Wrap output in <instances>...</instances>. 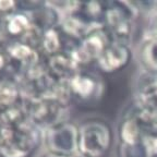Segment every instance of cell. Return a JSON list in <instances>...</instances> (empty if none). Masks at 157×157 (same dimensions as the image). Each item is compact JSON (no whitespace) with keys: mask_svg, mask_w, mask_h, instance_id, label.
<instances>
[{"mask_svg":"<svg viewBox=\"0 0 157 157\" xmlns=\"http://www.w3.org/2000/svg\"><path fill=\"white\" fill-rule=\"evenodd\" d=\"M132 60V50L129 45L111 42L95 62L96 68L105 74H113L127 68Z\"/></svg>","mask_w":157,"mask_h":157,"instance_id":"ba28073f","label":"cell"},{"mask_svg":"<svg viewBox=\"0 0 157 157\" xmlns=\"http://www.w3.org/2000/svg\"><path fill=\"white\" fill-rule=\"evenodd\" d=\"M118 140L120 145H136L143 140V132L134 118L124 113L118 125Z\"/></svg>","mask_w":157,"mask_h":157,"instance_id":"9a60e30c","label":"cell"},{"mask_svg":"<svg viewBox=\"0 0 157 157\" xmlns=\"http://www.w3.org/2000/svg\"><path fill=\"white\" fill-rule=\"evenodd\" d=\"M23 99V93L19 78L12 74H0V108L20 104Z\"/></svg>","mask_w":157,"mask_h":157,"instance_id":"4fadbf2b","label":"cell"},{"mask_svg":"<svg viewBox=\"0 0 157 157\" xmlns=\"http://www.w3.org/2000/svg\"><path fill=\"white\" fill-rule=\"evenodd\" d=\"M43 145L46 153L58 157L78 155V124L63 120L43 131Z\"/></svg>","mask_w":157,"mask_h":157,"instance_id":"3957f363","label":"cell"},{"mask_svg":"<svg viewBox=\"0 0 157 157\" xmlns=\"http://www.w3.org/2000/svg\"><path fill=\"white\" fill-rule=\"evenodd\" d=\"M113 131L101 118H88L78 124V155L106 157L113 146Z\"/></svg>","mask_w":157,"mask_h":157,"instance_id":"6da1fadb","label":"cell"},{"mask_svg":"<svg viewBox=\"0 0 157 157\" xmlns=\"http://www.w3.org/2000/svg\"><path fill=\"white\" fill-rule=\"evenodd\" d=\"M135 96L136 103L150 108L157 105V73L143 70L135 82Z\"/></svg>","mask_w":157,"mask_h":157,"instance_id":"8fae6325","label":"cell"},{"mask_svg":"<svg viewBox=\"0 0 157 157\" xmlns=\"http://www.w3.org/2000/svg\"><path fill=\"white\" fill-rule=\"evenodd\" d=\"M106 10V1H86L81 2L78 14L91 24H103Z\"/></svg>","mask_w":157,"mask_h":157,"instance_id":"d6986e66","label":"cell"},{"mask_svg":"<svg viewBox=\"0 0 157 157\" xmlns=\"http://www.w3.org/2000/svg\"><path fill=\"white\" fill-rule=\"evenodd\" d=\"M118 157H148L146 148L141 142L136 145H118Z\"/></svg>","mask_w":157,"mask_h":157,"instance_id":"ffe728a7","label":"cell"},{"mask_svg":"<svg viewBox=\"0 0 157 157\" xmlns=\"http://www.w3.org/2000/svg\"><path fill=\"white\" fill-rule=\"evenodd\" d=\"M42 157H58V156H55V155L48 154V153H45V155H43ZM74 157H82V156H80V155H78V156H74Z\"/></svg>","mask_w":157,"mask_h":157,"instance_id":"d4e9b609","label":"cell"},{"mask_svg":"<svg viewBox=\"0 0 157 157\" xmlns=\"http://www.w3.org/2000/svg\"><path fill=\"white\" fill-rule=\"evenodd\" d=\"M125 113L136 120L144 135L157 134V111L135 101Z\"/></svg>","mask_w":157,"mask_h":157,"instance_id":"5bb4252c","label":"cell"},{"mask_svg":"<svg viewBox=\"0 0 157 157\" xmlns=\"http://www.w3.org/2000/svg\"><path fill=\"white\" fill-rule=\"evenodd\" d=\"M103 25L104 24H91L78 13H75V14H69L62 17L61 23L59 25V29L61 31L64 38L72 42L80 43L88 33H91L93 29Z\"/></svg>","mask_w":157,"mask_h":157,"instance_id":"30bf717a","label":"cell"},{"mask_svg":"<svg viewBox=\"0 0 157 157\" xmlns=\"http://www.w3.org/2000/svg\"><path fill=\"white\" fill-rule=\"evenodd\" d=\"M142 143L146 148L148 157H157V134L143 135Z\"/></svg>","mask_w":157,"mask_h":157,"instance_id":"44dd1931","label":"cell"},{"mask_svg":"<svg viewBox=\"0 0 157 157\" xmlns=\"http://www.w3.org/2000/svg\"><path fill=\"white\" fill-rule=\"evenodd\" d=\"M63 48L64 37L59 27H52L43 32L38 49L44 58L63 52Z\"/></svg>","mask_w":157,"mask_h":157,"instance_id":"2e32d148","label":"cell"},{"mask_svg":"<svg viewBox=\"0 0 157 157\" xmlns=\"http://www.w3.org/2000/svg\"><path fill=\"white\" fill-rule=\"evenodd\" d=\"M10 64L11 62L6 50V45H0V74L8 72Z\"/></svg>","mask_w":157,"mask_h":157,"instance_id":"7402d4cb","label":"cell"},{"mask_svg":"<svg viewBox=\"0 0 157 157\" xmlns=\"http://www.w3.org/2000/svg\"><path fill=\"white\" fill-rule=\"evenodd\" d=\"M151 34L157 36V17H155V20H154V23H153V29H152V33H151Z\"/></svg>","mask_w":157,"mask_h":157,"instance_id":"cb8c5ba5","label":"cell"},{"mask_svg":"<svg viewBox=\"0 0 157 157\" xmlns=\"http://www.w3.org/2000/svg\"><path fill=\"white\" fill-rule=\"evenodd\" d=\"M29 122L26 111L22 101L17 105L0 108V125L10 128H17Z\"/></svg>","mask_w":157,"mask_h":157,"instance_id":"ac0fdd59","label":"cell"},{"mask_svg":"<svg viewBox=\"0 0 157 157\" xmlns=\"http://www.w3.org/2000/svg\"><path fill=\"white\" fill-rule=\"evenodd\" d=\"M139 13L133 2L106 1L103 24L113 42L130 46L133 37V22Z\"/></svg>","mask_w":157,"mask_h":157,"instance_id":"7a4b0ae2","label":"cell"},{"mask_svg":"<svg viewBox=\"0 0 157 157\" xmlns=\"http://www.w3.org/2000/svg\"><path fill=\"white\" fill-rule=\"evenodd\" d=\"M22 105L29 122L43 131L60 121L67 120L64 113L68 108H64L48 95L23 96Z\"/></svg>","mask_w":157,"mask_h":157,"instance_id":"277c9868","label":"cell"},{"mask_svg":"<svg viewBox=\"0 0 157 157\" xmlns=\"http://www.w3.org/2000/svg\"><path fill=\"white\" fill-rule=\"evenodd\" d=\"M7 34L5 31V25H3V19H0V45H7L9 43Z\"/></svg>","mask_w":157,"mask_h":157,"instance_id":"603a6c76","label":"cell"},{"mask_svg":"<svg viewBox=\"0 0 157 157\" xmlns=\"http://www.w3.org/2000/svg\"><path fill=\"white\" fill-rule=\"evenodd\" d=\"M5 31L9 40H21L33 26L32 20L27 12L17 10L3 19Z\"/></svg>","mask_w":157,"mask_h":157,"instance_id":"7c38bea8","label":"cell"},{"mask_svg":"<svg viewBox=\"0 0 157 157\" xmlns=\"http://www.w3.org/2000/svg\"><path fill=\"white\" fill-rule=\"evenodd\" d=\"M43 144V130L26 122L17 129L14 136L0 146V157H31Z\"/></svg>","mask_w":157,"mask_h":157,"instance_id":"52a82bcc","label":"cell"},{"mask_svg":"<svg viewBox=\"0 0 157 157\" xmlns=\"http://www.w3.org/2000/svg\"><path fill=\"white\" fill-rule=\"evenodd\" d=\"M113 40L110 36L103 25L93 29L78 44L74 45L64 52L71 56L78 68L84 70V68L97 61V59L101 57L106 47Z\"/></svg>","mask_w":157,"mask_h":157,"instance_id":"5b68a950","label":"cell"},{"mask_svg":"<svg viewBox=\"0 0 157 157\" xmlns=\"http://www.w3.org/2000/svg\"><path fill=\"white\" fill-rule=\"evenodd\" d=\"M139 59L144 71L157 73V36L147 35L139 48Z\"/></svg>","mask_w":157,"mask_h":157,"instance_id":"e0dca14e","label":"cell"},{"mask_svg":"<svg viewBox=\"0 0 157 157\" xmlns=\"http://www.w3.org/2000/svg\"><path fill=\"white\" fill-rule=\"evenodd\" d=\"M45 67L54 81H69L81 70L66 52L45 58Z\"/></svg>","mask_w":157,"mask_h":157,"instance_id":"9c48e42d","label":"cell"},{"mask_svg":"<svg viewBox=\"0 0 157 157\" xmlns=\"http://www.w3.org/2000/svg\"><path fill=\"white\" fill-rule=\"evenodd\" d=\"M73 101L82 105L97 104L105 93V81L98 73L80 70L69 80Z\"/></svg>","mask_w":157,"mask_h":157,"instance_id":"8992f818","label":"cell"}]
</instances>
